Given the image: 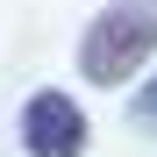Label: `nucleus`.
<instances>
[{"label":"nucleus","mask_w":157,"mask_h":157,"mask_svg":"<svg viewBox=\"0 0 157 157\" xmlns=\"http://www.w3.org/2000/svg\"><path fill=\"white\" fill-rule=\"evenodd\" d=\"M150 57H157V0H107L100 21L86 29V43H78V71L93 86H121Z\"/></svg>","instance_id":"1"},{"label":"nucleus","mask_w":157,"mask_h":157,"mask_svg":"<svg viewBox=\"0 0 157 157\" xmlns=\"http://www.w3.org/2000/svg\"><path fill=\"white\" fill-rule=\"evenodd\" d=\"M21 150L29 157H78L86 150V114L71 93H36L21 107Z\"/></svg>","instance_id":"2"}]
</instances>
